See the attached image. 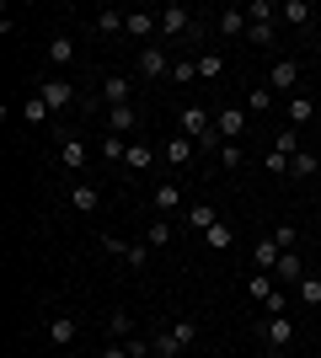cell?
I'll return each instance as SVG.
<instances>
[{
	"label": "cell",
	"instance_id": "obj_13",
	"mask_svg": "<svg viewBox=\"0 0 321 358\" xmlns=\"http://www.w3.org/2000/svg\"><path fill=\"white\" fill-rule=\"evenodd\" d=\"M48 337H54V348H76V337H80V321L76 315H48Z\"/></svg>",
	"mask_w": 321,
	"mask_h": 358
},
{
	"label": "cell",
	"instance_id": "obj_37",
	"mask_svg": "<svg viewBox=\"0 0 321 358\" xmlns=\"http://www.w3.org/2000/svg\"><path fill=\"white\" fill-rule=\"evenodd\" d=\"M241 107H246V113H268V107H273V91H268V86H252Z\"/></svg>",
	"mask_w": 321,
	"mask_h": 358
},
{
	"label": "cell",
	"instance_id": "obj_31",
	"mask_svg": "<svg viewBox=\"0 0 321 358\" xmlns=\"http://www.w3.org/2000/svg\"><path fill=\"white\" fill-rule=\"evenodd\" d=\"M273 289H278L273 273H252V278H246V294L257 299V305H268V294H273Z\"/></svg>",
	"mask_w": 321,
	"mask_h": 358
},
{
	"label": "cell",
	"instance_id": "obj_10",
	"mask_svg": "<svg viewBox=\"0 0 321 358\" xmlns=\"http://www.w3.org/2000/svg\"><path fill=\"white\" fill-rule=\"evenodd\" d=\"M161 161H171V166H193V161H199V139H187V134L166 139V145H161Z\"/></svg>",
	"mask_w": 321,
	"mask_h": 358
},
{
	"label": "cell",
	"instance_id": "obj_6",
	"mask_svg": "<svg viewBox=\"0 0 321 358\" xmlns=\"http://www.w3.org/2000/svg\"><path fill=\"white\" fill-rule=\"evenodd\" d=\"M262 343H268V348H278V353H284V348H290L294 343V321H290V315H268V321H262Z\"/></svg>",
	"mask_w": 321,
	"mask_h": 358
},
{
	"label": "cell",
	"instance_id": "obj_1",
	"mask_svg": "<svg viewBox=\"0 0 321 358\" xmlns=\"http://www.w3.org/2000/svg\"><path fill=\"white\" fill-rule=\"evenodd\" d=\"M171 64H177V59H171L161 43H145V48H139V75H145V80H171Z\"/></svg>",
	"mask_w": 321,
	"mask_h": 358
},
{
	"label": "cell",
	"instance_id": "obj_16",
	"mask_svg": "<svg viewBox=\"0 0 321 358\" xmlns=\"http://www.w3.org/2000/svg\"><path fill=\"white\" fill-rule=\"evenodd\" d=\"M70 203H76V214H97V209H102V187L76 182V187H70Z\"/></svg>",
	"mask_w": 321,
	"mask_h": 358
},
{
	"label": "cell",
	"instance_id": "obj_9",
	"mask_svg": "<svg viewBox=\"0 0 321 358\" xmlns=\"http://www.w3.org/2000/svg\"><path fill=\"white\" fill-rule=\"evenodd\" d=\"M214 27H220V38H246L252 16H246V6H225V11L214 16Z\"/></svg>",
	"mask_w": 321,
	"mask_h": 358
},
{
	"label": "cell",
	"instance_id": "obj_41",
	"mask_svg": "<svg viewBox=\"0 0 321 358\" xmlns=\"http://www.w3.org/2000/svg\"><path fill=\"white\" fill-rule=\"evenodd\" d=\"M97 150H102V161H123V155H129V139L107 134V139H102V145H97Z\"/></svg>",
	"mask_w": 321,
	"mask_h": 358
},
{
	"label": "cell",
	"instance_id": "obj_4",
	"mask_svg": "<svg viewBox=\"0 0 321 358\" xmlns=\"http://www.w3.org/2000/svg\"><path fill=\"white\" fill-rule=\"evenodd\" d=\"M155 22H161V38H183V32H199V27H193V11H187V6H166V11H155Z\"/></svg>",
	"mask_w": 321,
	"mask_h": 358
},
{
	"label": "cell",
	"instance_id": "obj_15",
	"mask_svg": "<svg viewBox=\"0 0 321 358\" xmlns=\"http://www.w3.org/2000/svg\"><path fill=\"white\" fill-rule=\"evenodd\" d=\"M129 38H134V43H150L155 32H161V22H155V11H129Z\"/></svg>",
	"mask_w": 321,
	"mask_h": 358
},
{
	"label": "cell",
	"instance_id": "obj_14",
	"mask_svg": "<svg viewBox=\"0 0 321 358\" xmlns=\"http://www.w3.org/2000/svg\"><path fill=\"white\" fill-rule=\"evenodd\" d=\"M311 118H321V102H311V96H290V107H284V123H290V129H306Z\"/></svg>",
	"mask_w": 321,
	"mask_h": 358
},
{
	"label": "cell",
	"instance_id": "obj_35",
	"mask_svg": "<svg viewBox=\"0 0 321 358\" xmlns=\"http://www.w3.org/2000/svg\"><path fill=\"white\" fill-rule=\"evenodd\" d=\"M48 59L70 64V59H76V38H64V32H59V38H48Z\"/></svg>",
	"mask_w": 321,
	"mask_h": 358
},
{
	"label": "cell",
	"instance_id": "obj_43",
	"mask_svg": "<svg viewBox=\"0 0 321 358\" xmlns=\"http://www.w3.org/2000/svg\"><path fill=\"white\" fill-rule=\"evenodd\" d=\"M246 16H252V22H278V6H273V0H252Z\"/></svg>",
	"mask_w": 321,
	"mask_h": 358
},
{
	"label": "cell",
	"instance_id": "obj_19",
	"mask_svg": "<svg viewBox=\"0 0 321 358\" xmlns=\"http://www.w3.org/2000/svg\"><path fill=\"white\" fill-rule=\"evenodd\" d=\"M134 129H139V113H134V107H107V134H134Z\"/></svg>",
	"mask_w": 321,
	"mask_h": 358
},
{
	"label": "cell",
	"instance_id": "obj_46",
	"mask_svg": "<svg viewBox=\"0 0 321 358\" xmlns=\"http://www.w3.org/2000/svg\"><path fill=\"white\" fill-rule=\"evenodd\" d=\"M102 246H107L113 257H123V252H129V241H123V236H102Z\"/></svg>",
	"mask_w": 321,
	"mask_h": 358
},
{
	"label": "cell",
	"instance_id": "obj_12",
	"mask_svg": "<svg viewBox=\"0 0 321 358\" xmlns=\"http://www.w3.org/2000/svg\"><path fill=\"white\" fill-rule=\"evenodd\" d=\"M214 220H220V209H214L209 198H199V203H187V209H183V224H177V230H209Z\"/></svg>",
	"mask_w": 321,
	"mask_h": 358
},
{
	"label": "cell",
	"instance_id": "obj_36",
	"mask_svg": "<svg viewBox=\"0 0 321 358\" xmlns=\"http://www.w3.org/2000/svg\"><path fill=\"white\" fill-rule=\"evenodd\" d=\"M150 252H155L150 241H129V252H123V262H129V268H134V273H145V262H150Z\"/></svg>",
	"mask_w": 321,
	"mask_h": 358
},
{
	"label": "cell",
	"instance_id": "obj_42",
	"mask_svg": "<svg viewBox=\"0 0 321 358\" xmlns=\"http://www.w3.org/2000/svg\"><path fill=\"white\" fill-rule=\"evenodd\" d=\"M129 358H155V348H150V331H134V337H129Z\"/></svg>",
	"mask_w": 321,
	"mask_h": 358
},
{
	"label": "cell",
	"instance_id": "obj_26",
	"mask_svg": "<svg viewBox=\"0 0 321 358\" xmlns=\"http://www.w3.org/2000/svg\"><path fill=\"white\" fill-rule=\"evenodd\" d=\"M246 43L252 48H273L278 43V22H252V27H246Z\"/></svg>",
	"mask_w": 321,
	"mask_h": 358
},
{
	"label": "cell",
	"instance_id": "obj_2",
	"mask_svg": "<svg viewBox=\"0 0 321 358\" xmlns=\"http://www.w3.org/2000/svg\"><path fill=\"white\" fill-rule=\"evenodd\" d=\"M209 129H214V113H209V107L187 102L183 113H177V134H187V139H204Z\"/></svg>",
	"mask_w": 321,
	"mask_h": 358
},
{
	"label": "cell",
	"instance_id": "obj_20",
	"mask_svg": "<svg viewBox=\"0 0 321 358\" xmlns=\"http://www.w3.org/2000/svg\"><path fill=\"white\" fill-rule=\"evenodd\" d=\"M273 278H278V284H300V278H306V257L284 252V257H278V268H273Z\"/></svg>",
	"mask_w": 321,
	"mask_h": 358
},
{
	"label": "cell",
	"instance_id": "obj_25",
	"mask_svg": "<svg viewBox=\"0 0 321 358\" xmlns=\"http://www.w3.org/2000/svg\"><path fill=\"white\" fill-rule=\"evenodd\" d=\"M230 241H236V230H230L225 220H214L209 230H204V246H209V252H230Z\"/></svg>",
	"mask_w": 321,
	"mask_h": 358
},
{
	"label": "cell",
	"instance_id": "obj_23",
	"mask_svg": "<svg viewBox=\"0 0 321 358\" xmlns=\"http://www.w3.org/2000/svg\"><path fill=\"white\" fill-rule=\"evenodd\" d=\"M48 113H54V107H48L43 96H38V91H32L27 102H22V123H27V129H43V123H48Z\"/></svg>",
	"mask_w": 321,
	"mask_h": 358
},
{
	"label": "cell",
	"instance_id": "obj_3",
	"mask_svg": "<svg viewBox=\"0 0 321 358\" xmlns=\"http://www.w3.org/2000/svg\"><path fill=\"white\" fill-rule=\"evenodd\" d=\"M246 123H252V113H246V107H220V113H214V129H220V139H225V145H236V139L246 134Z\"/></svg>",
	"mask_w": 321,
	"mask_h": 358
},
{
	"label": "cell",
	"instance_id": "obj_18",
	"mask_svg": "<svg viewBox=\"0 0 321 358\" xmlns=\"http://www.w3.org/2000/svg\"><path fill=\"white\" fill-rule=\"evenodd\" d=\"M92 27L102 32V38H113V32H123V27H129V11H118V6H102V11L92 16Z\"/></svg>",
	"mask_w": 321,
	"mask_h": 358
},
{
	"label": "cell",
	"instance_id": "obj_28",
	"mask_svg": "<svg viewBox=\"0 0 321 358\" xmlns=\"http://www.w3.org/2000/svg\"><path fill=\"white\" fill-rule=\"evenodd\" d=\"M150 348H155V358H183V348H177V337H171V327H155L150 331Z\"/></svg>",
	"mask_w": 321,
	"mask_h": 358
},
{
	"label": "cell",
	"instance_id": "obj_34",
	"mask_svg": "<svg viewBox=\"0 0 321 358\" xmlns=\"http://www.w3.org/2000/svg\"><path fill=\"white\" fill-rule=\"evenodd\" d=\"M316 171H321V155H316V150H300V155L290 161V177H316Z\"/></svg>",
	"mask_w": 321,
	"mask_h": 358
},
{
	"label": "cell",
	"instance_id": "obj_40",
	"mask_svg": "<svg viewBox=\"0 0 321 358\" xmlns=\"http://www.w3.org/2000/svg\"><path fill=\"white\" fill-rule=\"evenodd\" d=\"M171 80H177V86H193V80H199V59H177L171 64Z\"/></svg>",
	"mask_w": 321,
	"mask_h": 358
},
{
	"label": "cell",
	"instance_id": "obj_29",
	"mask_svg": "<svg viewBox=\"0 0 321 358\" xmlns=\"http://www.w3.org/2000/svg\"><path fill=\"white\" fill-rule=\"evenodd\" d=\"M294 294H300V305H311V310H321V273H306V278L294 284Z\"/></svg>",
	"mask_w": 321,
	"mask_h": 358
},
{
	"label": "cell",
	"instance_id": "obj_47",
	"mask_svg": "<svg viewBox=\"0 0 321 358\" xmlns=\"http://www.w3.org/2000/svg\"><path fill=\"white\" fill-rule=\"evenodd\" d=\"M102 358H129V348H123V343H107V348H102Z\"/></svg>",
	"mask_w": 321,
	"mask_h": 358
},
{
	"label": "cell",
	"instance_id": "obj_48",
	"mask_svg": "<svg viewBox=\"0 0 321 358\" xmlns=\"http://www.w3.org/2000/svg\"><path fill=\"white\" fill-rule=\"evenodd\" d=\"M268 358H284V353H278V348H268Z\"/></svg>",
	"mask_w": 321,
	"mask_h": 358
},
{
	"label": "cell",
	"instance_id": "obj_27",
	"mask_svg": "<svg viewBox=\"0 0 321 358\" xmlns=\"http://www.w3.org/2000/svg\"><path fill=\"white\" fill-rule=\"evenodd\" d=\"M155 155H161V150H150V145H139V139H134V145H129V155H123V166H129V171H150Z\"/></svg>",
	"mask_w": 321,
	"mask_h": 358
},
{
	"label": "cell",
	"instance_id": "obj_33",
	"mask_svg": "<svg viewBox=\"0 0 321 358\" xmlns=\"http://www.w3.org/2000/svg\"><path fill=\"white\" fill-rule=\"evenodd\" d=\"M171 337H177V348L187 353V348L199 343V321H193V315H183V321H171Z\"/></svg>",
	"mask_w": 321,
	"mask_h": 358
},
{
	"label": "cell",
	"instance_id": "obj_7",
	"mask_svg": "<svg viewBox=\"0 0 321 358\" xmlns=\"http://www.w3.org/2000/svg\"><path fill=\"white\" fill-rule=\"evenodd\" d=\"M102 102L107 107H134V80H129V75H107L102 80Z\"/></svg>",
	"mask_w": 321,
	"mask_h": 358
},
{
	"label": "cell",
	"instance_id": "obj_11",
	"mask_svg": "<svg viewBox=\"0 0 321 358\" xmlns=\"http://www.w3.org/2000/svg\"><path fill=\"white\" fill-rule=\"evenodd\" d=\"M294 86H300V64H294V59H273V70H268V91H284V96H290Z\"/></svg>",
	"mask_w": 321,
	"mask_h": 358
},
{
	"label": "cell",
	"instance_id": "obj_8",
	"mask_svg": "<svg viewBox=\"0 0 321 358\" xmlns=\"http://www.w3.org/2000/svg\"><path fill=\"white\" fill-rule=\"evenodd\" d=\"M38 96H43V102L54 107V113H64V107L76 102V86H70V80H59V75H48L43 86H38Z\"/></svg>",
	"mask_w": 321,
	"mask_h": 358
},
{
	"label": "cell",
	"instance_id": "obj_32",
	"mask_svg": "<svg viewBox=\"0 0 321 358\" xmlns=\"http://www.w3.org/2000/svg\"><path fill=\"white\" fill-rule=\"evenodd\" d=\"M273 150H278V155H290V161H294V155L306 150V145H300V129H290V123H284V129H278V134H273Z\"/></svg>",
	"mask_w": 321,
	"mask_h": 358
},
{
	"label": "cell",
	"instance_id": "obj_22",
	"mask_svg": "<svg viewBox=\"0 0 321 358\" xmlns=\"http://www.w3.org/2000/svg\"><path fill=\"white\" fill-rule=\"evenodd\" d=\"M171 236H177V224H171L166 214H155V220L145 224V241H150L155 252H161V246H171Z\"/></svg>",
	"mask_w": 321,
	"mask_h": 358
},
{
	"label": "cell",
	"instance_id": "obj_24",
	"mask_svg": "<svg viewBox=\"0 0 321 358\" xmlns=\"http://www.w3.org/2000/svg\"><path fill=\"white\" fill-rule=\"evenodd\" d=\"M183 209V187H177V182H161V187H155V214H177Z\"/></svg>",
	"mask_w": 321,
	"mask_h": 358
},
{
	"label": "cell",
	"instance_id": "obj_30",
	"mask_svg": "<svg viewBox=\"0 0 321 358\" xmlns=\"http://www.w3.org/2000/svg\"><path fill=\"white\" fill-rule=\"evenodd\" d=\"M107 331H113V343H129V337H134V315L129 310H107Z\"/></svg>",
	"mask_w": 321,
	"mask_h": 358
},
{
	"label": "cell",
	"instance_id": "obj_5",
	"mask_svg": "<svg viewBox=\"0 0 321 358\" xmlns=\"http://www.w3.org/2000/svg\"><path fill=\"white\" fill-rule=\"evenodd\" d=\"M86 161H92L86 139H80V134H59V166H64V171H86Z\"/></svg>",
	"mask_w": 321,
	"mask_h": 358
},
{
	"label": "cell",
	"instance_id": "obj_21",
	"mask_svg": "<svg viewBox=\"0 0 321 358\" xmlns=\"http://www.w3.org/2000/svg\"><path fill=\"white\" fill-rule=\"evenodd\" d=\"M278 22H290V27H311L316 11H311L306 0H284V6H278Z\"/></svg>",
	"mask_w": 321,
	"mask_h": 358
},
{
	"label": "cell",
	"instance_id": "obj_38",
	"mask_svg": "<svg viewBox=\"0 0 321 358\" xmlns=\"http://www.w3.org/2000/svg\"><path fill=\"white\" fill-rule=\"evenodd\" d=\"M225 75V59L220 54H199V80H220Z\"/></svg>",
	"mask_w": 321,
	"mask_h": 358
},
{
	"label": "cell",
	"instance_id": "obj_45",
	"mask_svg": "<svg viewBox=\"0 0 321 358\" xmlns=\"http://www.w3.org/2000/svg\"><path fill=\"white\" fill-rule=\"evenodd\" d=\"M268 171H273V177H290V155H278V150H268Z\"/></svg>",
	"mask_w": 321,
	"mask_h": 358
},
{
	"label": "cell",
	"instance_id": "obj_17",
	"mask_svg": "<svg viewBox=\"0 0 321 358\" xmlns=\"http://www.w3.org/2000/svg\"><path fill=\"white\" fill-rule=\"evenodd\" d=\"M278 257H284V246H278L273 236H262L257 246H252V262H257V273H273V268H278Z\"/></svg>",
	"mask_w": 321,
	"mask_h": 358
},
{
	"label": "cell",
	"instance_id": "obj_44",
	"mask_svg": "<svg viewBox=\"0 0 321 358\" xmlns=\"http://www.w3.org/2000/svg\"><path fill=\"white\" fill-rule=\"evenodd\" d=\"M241 161H246V150H241V145H220V166H225V171H236Z\"/></svg>",
	"mask_w": 321,
	"mask_h": 358
},
{
	"label": "cell",
	"instance_id": "obj_39",
	"mask_svg": "<svg viewBox=\"0 0 321 358\" xmlns=\"http://www.w3.org/2000/svg\"><path fill=\"white\" fill-rule=\"evenodd\" d=\"M268 236H273L278 246H284V252H300V230H294V224H273Z\"/></svg>",
	"mask_w": 321,
	"mask_h": 358
}]
</instances>
